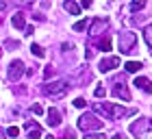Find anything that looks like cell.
Here are the masks:
<instances>
[{
	"label": "cell",
	"mask_w": 152,
	"mask_h": 139,
	"mask_svg": "<svg viewBox=\"0 0 152 139\" xmlns=\"http://www.w3.org/2000/svg\"><path fill=\"white\" fill-rule=\"evenodd\" d=\"M130 133L137 139H152V120L150 117H139L130 124Z\"/></svg>",
	"instance_id": "7a4b0ae2"
},
{
	"label": "cell",
	"mask_w": 152,
	"mask_h": 139,
	"mask_svg": "<svg viewBox=\"0 0 152 139\" xmlns=\"http://www.w3.org/2000/svg\"><path fill=\"white\" fill-rule=\"evenodd\" d=\"M94 111L96 115H104L109 120H122V117H133L137 113V109H126V107H120L115 102H94Z\"/></svg>",
	"instance_id": "6da1fadb"
},
{
	"label": "cell",
	"mask_w": 152,
	"mask_h": 139,
	"mask_svg": "<svg viewBox=\"0 0 152 139\" xmlns=\"http://www.w3.org/2000/svg\"><path fill=\"white\" fill-rule=\"evenodd\" d=\"M0 9H7V2H0Z\"/></svg>",
	"instance_id": "4316f807"
},
{
	"label": "cell",
	"mask_w": 152,
	"mask_h": 139,
	"mask_svg": "<svg viewBox=\"0 0 152 139\" xmlns=\"http://www.w3.org/2000/svg\"><path fill=\"white\" fill-rule=\"evenodd\" d=\"M65 139H74V137H72V133H67V135H65Z\"/></svg>",
	"instance_id": "83f0119b"
},
{
	"label": "cell",
	"mask_w": 152,
	"mask_h": 139,
	"mask_svg": "<svg viewBox=\"0 0 152 139\" xmlns=\"http://www.w3.org/2000/svg\"><path fill=\"white\" fill-rule=\"evenodd\" d=\"M143 7H146V2H130V11H141Z\"/></svg>",
	"instance_id": "44dd1931"
},
{
	"label": "cell",
	"mask_w": 152,
	"mask_h": 139,
	"mask_svg": "<svg viewBox=\"0 0 152 139\" xmlns=\"http://www.w3.org/2000/svg\"><path fill=\"white\" fill-rule=\"evenodd\" d=\"M143 39H146V44L152 48V24L146 26V31H143Z\"/></svg>",
	"instance_id": "e0dca14e"
},
{
	"label": "cell",
	"mask_w": 152,
	"mask_h": 139,
	"mask_svg": "<svg viewBox=\"0 0 152 139\" xmlns=\"http://www.w3.org/2000/svg\"><path fill=\"white\" fill-rule=\"evenodd\" d=\"M100 50L109 52V50H111V41H109V39H102V41H100Z\"/></svg>",
	"instance_id": "ffe728a7"
},
{
	"label": "cell",
	"mask_w": 152,
	"mask_h": 139,
	"mask_svg": "<svg viewBox=\"0 0 152 139\" xmlns=\"http://www.w3.org/2000/svg\"><path fill=\"white\" fill-rule=\"evenodd\" d=\"M24 128H26V133H28V139H39L41 137V126L37 122H33V120H28L24 124Z\"/></svg>",
	"instance_id": "30bf717a"
},
{
	"label": "cell",
	"mask_w": 152,
	"mask_h": 139,
	"mask_svg": "<svg viewBox=\"0 0 152 139\" xmlns=\"http://www.w3.org/2000/svg\"><path fill=\"white\" fill-rule=\"evenodd\" d=\"M133 85L139 87L141 91H146V94H152V80H150V78H143V76H139V78H135Z\"/></svg>",
	"instance_id": "8fae6325"
},
{
	"label": "cell",
	"mask_w": 152,
	"mask_h": 139,
	"mask_svg": "<svg viewBox=\"0 0 152 139\" xmlns=\"http://www.w3.org/2000/svg\"><path fill=\"white\" fill-rule=\"evenodd\" d=\"M107 29H109V20H104V18L94 20V22H91V29H89V35L96 37V35H100L102 31H107Z\"/></svg>",
	"instance_id": "9c48e42d"
},
{
	"label": "cell",
	"mask_w": 152,
	"mask_h": 139,
	"mask_svg": "<svg viewBox=\"0 0 152 139\" xmlns=\"http://www.w3.org/2000/svg\"><path fill=\"white\" fill-rule=\"evenodd\" d=\"M7 135H9V137H18V135H20V128H18V126H9Z\"/></svg>",
	"instance_id": "603a6c76"
},
{
	"label": "cell",
	"mask_w": 152,
	"mask_h": 139,
	"mask_svg": "<svg viewBox=\"0 0 152 139\" xmlns=\"http://www.w3.org/2000/svg\"><path fill=\"white\" fill-rule=\"evenodd\" d=\"M76 126L80 130H85V133H91V130H100L102 128V120L96 113H83L78 117V122H76Z\"/></svg>",
	"instance_id": "3957f363"
},
{
	"label": "cell",
	"mask_w": 152,
	"mask_h": 139,
	"mask_svg": "<svg viewBox=\"0 0 152 139\" xmlns=\"http://www.w3.org/2000/svg\"><path fill=\"white\" fill-rule=\"evenodd\" d=\"M74 107H76V109L87 107V100H85V98H76V100H74Z\"/></svg>",
	"instance_id": "7402d4cb"
},
{
	"label": "cell",
	"mask_w": 152,
	"mask_h": 139,
	"mask_svg": "<svg viewBox=\"0 0 152 139\" xmlns=\"http://www.w3.org/2000/svg\"><path fill=\"white\" fill-rule=\"evenodd\" d=\"M104 94H107V89H104V87H100V85L94 89V96H96V98H104Z\"/></svg>",
	"instance_id": "d6986e66"
},
{
	"label": "cell",
	"mask_w": 152,
	"mask_h": 139,
	"mask_svg": "<svg viewBox=\"0 0 152 139\" xmlns=\"http://www.w3.org/2000/svg\"><path fill=\"white\" fill-rule=\"evenodd\" d=\"M63 9H65L67 13H72V15H80V4H78V2L67 0V2H63Z\"/></svg>",
	"instance_id": "5bb4252c"
},
{
	"label": "cell",
	"mask_w": 152,
	"mask_h": 139,
	"mask_svg": "<svg viewBox=\"0 0 152 139\" xmlns=\"http://www.w3.org/2000/svg\"><path fill=\"white\" fill-rule=\"evenodd\" d=\"M83 139H107L102 133H94V135H87V137H83Z\"/></svg>",
	"instance_id": "d4e9b609"
},
{
	"label": "cell",
	"mask_w": 152,
	"mask_h": 139,
	"mask_svg": "<svg viewBox=\"0 0 152 139\" xmlns=\"http://www.w3.org/2000/svg\"><path fill=\"white\" fill-rule=\"evenodd\" d=\"M0 139H4V133H2V130H0Z\"/></svg>",
	"instance_id": "f1b7e54d"
},
{
	"label": "cell",
	"mask_w": 152,
	"mask_h": 139,
	"mask_svg": "<svg viewBox=\"0 0 152 139\" xmlns=\"http://www.w3.org/2000/svg\"><path fill=\"white\" fill-rule=\"evenodd\" d=\"M33 113H35V115H41V113H44V107H41V104H33Z\"/></svg>",
	"instance_id": "cb8c5ba5"
},
{
	"label": "cell",
	"mask_w": 152,
	"mask_h": 139,
	"mask_svg": "<svg viewBox=\"0 0 152 139\" xmlns=\"http://www.w3.org/2000/svg\"><path fill=\"white\" fill-rule=\"evenodd\" d=\"M46 139H54V137H52V135H46Z\"/></svg>",
	"instance_id": "f546056e"
},
{
	"label": "cell",
	"mask_w": 152,
	"mask_h": 139,
	"mask_svg": "<svg viewBox=\"0 0 152 139\" xmlns=\"http://www.w3.org/2000/svg\"><path fill=\"white\" fill-rule=\"evenodd\" d=\"M111 139H126V137H124V135H120V133H115V135H113Z\"/></svg>",
	"instance_id": "484cf974"
},
{
	"label": "cell",
	"mask_w": 152,
	"mask_h": 139,
	"mask_svg": "<svg viewBox=\"0 0 152 139\" xmlns=\"http://www.w3.org/2000/svg\"><path fill=\"white\" fill-rule=\"evenodd\" d=\"M31 52H33V54H35V57H39V59H41V57H46V52H44V48H41L39 44H33V46H31Z\"/></svg>",
	"instance_id": "2e32d148"
},
{
	"label": "cell",
	"mask_w": 152,
	"mask_h": 139,
	"mask_svg": "<svg viewBox=\"0 0 152 139\" xmlns=\"http://www.w3.org/2000/svg\"><path fill=\"white\" fill-rule=\"evenodd\" d=\"M113 96L115 98H122V100H130V91H128V87H126V83H124L122 76H117V78L113 80Z\"/></svg>",
	"instance_id": "52a82bcc"
},
{
	"label": "cell",
	"mask_w": 152,
	"mask_h": 139,
	"mask_svg": "<svg viewBox=\"0 0 152 139\" xmlns=\"http://www.w3.org/2000/svg\"><path fill=\"white\" fill-rule=\"evenodd\" d=\"M67 91H70V85H67L65 80H52V83H46L44 85V94L48 98H54V100L63 98Z\"/></svg>",
	"instance_id": "277c9868"
},
{
	"label": "cell",
	"mask_w": 152,
	"mask_h": 139,
	"mask_svg": "<svg viewBox=\"0 0 152 139\" xmlns=\"http://www.w3.org/2000/svg\"><path fill=\"white\" fill-rule=\"evenodd\" d=\"M24 72H26V65H24L20 59H15V61H11V63H9V70H7V78H9V80H20Z\"/></svg>",
	"instance_id": "8992f818"
},
{
	"label": "cell",
	"mask_w": 152,
	"mask_h": 139,
	"mask_svg": "<svg viewBox=\"0 0 152 139\" xmlns=\"http://www.w3.org/2000/svg\"><path fill=\"white\" fill-rule=\"evenodd\" d=\"M124 67H126V72H130V74H135V72H139V70H141L143 65L139 63V61H128V63L124 65Z\"/></svg>",
	"instance_id": "9a60e30c"
},
{
	"label": "cell",
	"mask_w": 152,
	"mask_h": 139,
	"mask_svg": "<svg viewBox=\"0 0 152 139\" xmlns=\"http://www.w3.org/2000/svg\"><path fill=\"white\" fill-rule=\"evenodd\" d=\"M0 54H2V50H0Z\"/></svg>",
	"instance_id": "4dcf8cb0"
},
{
	"label": "cell",
	"mask_w": 152,
	"mask_h": 139,
	"mask_svg": "<svg viewBox=\"0 0 152 139\" xmlns=\"http://www.w3.org/2000/svg\"><path fill=\"white\" fill-rule=\"evenodd\" d=\"M117 44H120L122 54H130L137 46V35L130 33V31H124V33H120V37H117Z\"/></svg>",
	"instance_id": "5b68a950"
},
{
	"label": "cell",
	"mask_w": 152,
	"mask_h": 139,
	"mask_svg": "<svg viewBox=\"0 0 152 139\" xmlns=\"http://www.w3.org/2000/svg\"><path fill=\"white\" fill-rule=\"evenodd\" d=\"M113 67H120V57H107V59H102L100 63H98V70L100 72H111Z\"/></svg>",
	"instance_id": "ba28073f"
},
{
	"label": "cell",
	"mask_w": 152,
	"mask_h": 139,
	"mask_svg": "<svg viewBox=\"0 0 152 139\" xmlns=\"http://www.w3.org/2000/svg\"><path fill=\"white\" fill-rule=\"evenodd\" d=\"M11 24L15 26V29H26V18H24V13H15V15L11 18Z\"/></svg>",
	"instance_id": "4fadbf2b"
},
{
	"label": "cell",
	"mask_w": 152,
	"mask_h": 139,
	"mask_svg": "<svg viewBox=\"0 0 152 139\" xmlns=\"http://www.w3.org/2000/svg\"><path fill=\"white\" fill-rule=\"evenodd\" d=\"M48 124H50V126H59V124H61V113L54 107L48 109Z\"/></svg>",
	"instance_id": "7c38bea8"
},
{
	"label": "cell",
	"mask_w": 152,
	"mask_h": 139,
	"mask_svg": "<svg viewBox=\"0 0 152 139\" xmlns=\"http://www.w3.org/2000/svg\"><path fill=\"white\" fill-rule=\"evenodd\" d=\"M87 24H89V22H87V20H80V22H76V24H74V31H76V33H80V31H85V29H87Z\"/></svg>",
	"instance_id": "ac0fdd59"
}]
</instances>
